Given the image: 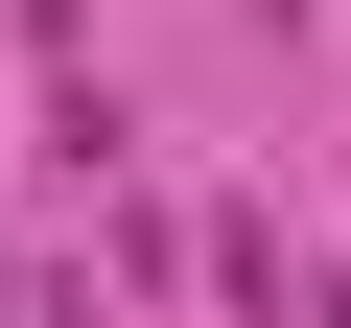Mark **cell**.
Masks as SVG:
<instances>
[{
  "mask_svg": "<svg viewBox=\"0 0 351 328\" xmlns=\"http://www.w3.org/2000/svg\"><path fill=\"white\" fill-rule=\"evenodd\" d=\"M304 328H351V305H304Z\"/></svg>",
  "mask_w": 351,
  "mask_h": 328,
  "instance_id": "cell-1",
  "label": "cell"
}]
</instances>
